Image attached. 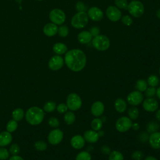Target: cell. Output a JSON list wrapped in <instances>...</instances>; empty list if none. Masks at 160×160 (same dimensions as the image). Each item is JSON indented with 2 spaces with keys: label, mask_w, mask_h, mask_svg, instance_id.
<instances>
[{
  "label": "cell",
  "mask_w": 160,
  "mask_h": 160,
  "mask_svg": "<svg viewBox=\"0 0 160 160\" xmlns=\"http://www.w3.org/2000/svg\"><path fill=\"white\" fill-rule=\"evenodd\" d=\"M64 61L70 70L74 72H78L85 67L86 56L81 49H73L66 52Z\"/></svg>",
  "instance_id": "obj_1"
},
{
  "label": "cell",
  "mask_w": 160,
  "mask_h": 160,
  "mask_svg": "<svg viewBox=\"0 0 160 160\" xmlns=\"http://www.w3.org/2000/svg\"><path fill=\"white\" fill-rule=\"evenodd\" d=\"M44 116V111L37 106L29 108L25 115L27 122L31 125L39 124L43 121Z\"/></svg>",
  "instance_id": "obj_2"
},
{
  "label": "cell",
  "mask_w": 160,
  "mask_h": 160,
  "mask_svg": "<svg viewBox=\"0 0 160 160\" xmlns=\"http://www.w3.org/2000/svg\"><path fill=\"white\" fill-rule=\"evenodd\" d=\"M89 22V17L85 11H79L76 13L72 18L71 24L76 29L84 28Z\"/></svg>",
  "instance_id": "obj_3"
},
{
  "label": "cell",
  "mask_w": 160,
  "mask_h": 160,
  "mask_svg": "<svg viewBox=\"0 0 160 160\" xmlns=\"http://www.w3.org/2000/svg\"><path fill=\"white\" fill-rule=\"evenodd\" d=\"M92 44L93 47L100 51L107 50L110 46V41L109 38L102 34H99L92 39Z\"/></svg>",
  "instance_id": "obj_4"
},
{
  "label": "cell",
  "mask_w": 160,
  "mask_h": 160,
  "mask_svg": "<svg viewBox=\"0 0 160 160\" xmlns=\"http://www.w3.org/2000/svg\"><path fill=\"white\" fill-rule=\"evenodd\" d=\"M131 15L134 18H139L142 16L144 12V7L143 4L138 0L131 1L128 6L127 9Z\"/></svg>",
  "instance_id": "obj_5"
},
{
  "label": "cell",
  "mask_w": 160,
  "mask_h": 160,
  "mask_svg": "<svg viewBox=\"0 0 160 160\" xmlns=\"http://www.w3.org/2000/svg\"><path fill=\"white\" fill-rule=\"evenodd\" d=\"M66 105L71 111H77L82 106V100L76 93L69 94L66 99Z\"/></svg>",
  "instance_id": "obj_6"
},
{
  "label": "cell",
  "mask_w": 160,
  "mask_h": 160,
  "mask_svg": "<svg viewBox=\"0 0 160 160\" xmlns=\"http://www.w3.org/2000/svg\"><path fill=\"white\" fill-rule=\"evenodd\" d=\"M49 18L52 23L56 25H61L66 20V14L61 9L56 8L50 11Z\"/></svg>",
  "instance_id": "obj_7"
},
{
  "label": "cell",
  "mask_w": 160,
  "mask_h": 160,
  "mask_svg": "<svg viewBox=\"0 0 160 160\" xmlns=\"http://www.w3.org/2000/svg\"><path fill=\"white\" fill-rule=\"evenodd\" d=\"M132 121L129 118L122 116L116 122V128L120 132H124L132 127Z\"/></svg>",
  "instance_id": "obj_8"
},
{
  "label": "cell",
  "mask_w": 160,
  "mask_h": 160,
  "mask_svg": "<svg viewBox=\"0 0 160 160\" xmlns=\"http://www.w3.org/2000/svg\"><path fill=\"white\" fill-rule=\"evenodd\" d=\"M106 14L108 18L112 22H116L121 19L122 14L121 11L116 6H109L106 11Z\"/></svg>",
  "instance_id": "obj_9"
},
{
  "label": "cell",
  "mask_w": 160,
  "mask_h": 160,
  "mask_svg": "<svg viewBox=\"0 0 160 160\" xmlns=\"http://www.w3.org/2000/svg\"><path fill=\"white\" fill-rule=\"evenodd\" d=\"M63 139V132L59 129L52 130L48 134V139L50 144L56 145L59 144Z\"/></svg>",
  "instance_id": "obj_10"
},
{
  "label": "cell",
  "mask_w": 160,
  "mask_h": 160,
  "mask_svg": "<svg viewBox=\"0 0 160 160\" xmlns=\"http://www.w3.org/2000/svg\"><path fill=\"white\" fill-rule=\"evenodd\" d=\"M143 100V95L139 91L131 92L127 96L128 102L132 106H137L141 104Z\"/></svg>",
  "instance_id": "obj_11"
},
{
  "label": "cell",
  "mask_w": 160,
  "mask_h": 160,
  "mask_svg": "<svg viewBox=\"0 0 160 160\" xmlns=\"http://www.w3.org/2000/svg\"><path fill=\"white\" fill-rule=\"evenodd\" d=\"M64 65L63 58L59 55L52 56L49 61L48 66L52 71H58Z\"/></svg>",
  "instance_id": "obj_12"
},
{
  "label": "cell",
  "mask_w": 160,
  "mask_h": 160,
  "mask_svg": "<svg viewBox=\"0 0 160 160\" xmlns=\"http://www.w3.org/2000/svg\"><path fill=\"white\" fill-rule=\"evenodd\" d=\"M159 104L156 99L152 98H148L142 102L144 109L148 112H154L158 108Z\"/></svg>",
  "instance_id": "obj_13"
},
{
  "label": "cell",
  "mask_w": 160,
  "mask_h": 160,
  "mask_svg": "<svg viewBox=\"0 0 160 160\" xmlns=\"http://www.w3.org/2000/svg\"><path fill=\"white\" fill-rule=\"evenodd\" d=\"M88 17L92 21H99L104 16L103 12L98 7H91L88 11Z\"/></svg>",
  "instance_id": "obj_14"
},
{
  "label": "cell",
  "mask_w": 160,
  "mask_h": 160,
  "mask_svg": "<svg viewBox=\"0 0 160 160\" xmlns=\"http://www.w3.org/2000/svg\"><path fill=\"white\" fill-rule=\"evenodd\" d=\"M104 111V106L101 101H95L91 107V111L93 116L99 117L103 114Z\"/></svg>",
  "instance_id": "obj_15"
},
{
  "label": "cell",
  "mask_w": 160,
  "mask_h": 160,
  "mask_svg": "<svg viewBox=\"0 0 160 160\" xmlns=\"http://www.w3.org/2000/svg\"><path fill=\"white\" fill-rule=\"evenodd\" d=\"M148 139L150 146L153 149H160V132L156 131L151 133V135L149 136Z\"/></svg>",
  "instance_id": "obj_16"
},
{
  "label": "cell",
  "mask_w": 160,
  "mask_h": 160,
  "mask_svg": "<svg viewBox=\"0 0 160 160\" xmlns=\"http://www.w3.org/2000/svg\"><path fill=\"white\" fill-rule=\"evenodd\" d=\"M71 145L76 149H80L82 148L85 144V140L81 135L74 136L71 139Z\"/></svg>",
  "instance_id": "obj_17"
},
{
  "label": "cell",
  "mask_w": 160,
  "mask_h": 160,
  "mask_svg": "<svg viewBox=\"0 0 160 160\" xmlns=\"http://www.w3.org/2000/svg\"><path fill=\"white\" fill-rule=\"evenodd\" d=\"M58 28L56 24L54 23H48L43 28L44 34L49 37L54 36L58 33Z\"/></svg>",
  "instance_id": "obj_18"
},
{
  "label": "cell",
  "mask_w": 160,
  "mask_h": 160,
  "mask_svg": "<svg viewBox=\"0 0 160 160\" xmlns=\"http://www.w3.org/2000/svg\"><path fill=\"white\" fill-rule=\"evenodd\" d=\"M99 134L96 131L94 130H88L84 133V139L88 142L95 143L99 139Z\"/></svg>",
  "instance_id": "obj_19"
},
{
  "label": "cell",
  "mask_w": 160,
  "mask_h": 160,
  "mask_svg": "<svg viewBox=\"0 0 160 160\" xmlns=\"http://www.w3.org/2000/svg\"><path fill=\"white\" fill-rule=\"evenodd\" d=\"M92 36L89 31H83L78 35V40L81 44H88L92 41Z\"/></svg>",
  "instance_id": "obj_20"
},
{
  "label": "cell",
  "mask_w": 160,
  "mask_h": 160,
  "mask_svg": "<svg viewBox=\"0 0 160 160\" xmlns=\"http://www.w3.org/2000/svg\"><path fill=\"white\" fill-rule=\"evenodd\" d=\"M12 136L8 131H3L0 133V146L3 147L9 144L12 141Z\"/></svg>",
  "instance_id": "obj_21"
},
{
  "label": "cell",
  "mask_w": 160,
  "mask_h": 160,
  "mask_svg": "<svg viewBox=\"0 0 160 160\" xmlns=\"http://www.w3.org/2000/svg\"><path fill=\"white\" fill-rule=\"evenodd\" d=\"M114 108L119 113L124 112L127 108V104L126 101L122 98H118L114 102Z\"/></svg>",
  "instance_id": "obj_22"
},
{
  "label": "cell",
  "mask_w": 160,
  "mask_h": 160,
  "mask_svg": "<svg viewBox=\"0 0 160 160\" xmlns=\"http://www.w3.org/2000/svg\"><path fill=\"white\" fill-rule=\"evenodd\" d=\"M52 50L56 54L61 55L66 53L68 51V47L64 43L57 42L54 44L52 47Z\"/></svg>",
  "instance_id": "obj_23"
},
{
  "label": "cell",
  "mask_w": 160,
  "mask_h": 160,
  "mask_svg": "<svg viewBox=\"0 0 160 160\" xmlns=\"http://www.w3.org/2000/svg\"><path fill=\"white\" fill-rule=\"evenodd\" d=\"M24 112L21 108H16L12 112V117L14 120L19 121L24 118Z\"/></svg>",
  "instance_id": "obj_24"
},
{
  "label": "cell",
  "mask_w": 160,
  "mask_h": 160,
  "mask_svg": "<svg viewBox=\"0 0 160 160\" xmlns=\"http://www.w3.org/2000/svg\"><path fill=\"white\" fill-rule=\"evenodd\" d=\"M64 120L67 124H72L76 120V116L71 111L66 112L64 116Z\"/></svg>",
  "instance_id": "obj_25"
},
{
  "label": "cell",
  "mask_w": 160,
  "mask_h": 160,
  "mask_svg": "<svg viewBox=\"0 0 160 160\" xmlns=\"http://www.w3.org/2000/svg\"><path fill=\"white\" fill-rule=\"evenodd\" d=\"M135 88L137 91L140 92L145 91L146 89L148 88V82L144 79H139L136 81L135 84Z\"/></svg>",
  "instance_id": "obj_26"
},
{
  "label": "cell",
  "mask_w": 160,
  "mask_h": 160,
  "mask_svg": "<svg viewBox=\"0 0 160 160\" xmlns=\"http://www.w3.org/2000/svg\"><path fill=\"white\" fill-rule=\"evenodd\" d=\"M128 114L129 118L131 119L135 120L139 116V110L136 107L132 106V107H131L128 109Z\"/></svg>",
  "instance_id": "obj_27"
},
{
  "label": "cell",
  "mask_w": 160,
  "mask_h": 160,
  "mask_svg": "<svg viewBox=\"0 0 160 160\" xmlns=\"http://www.w3.org/2000/svg\"><path fill=\"white\" fill-rule=\"evenodd\" d=\"M91 126L94 131H99L102 127V121L101 119L94 118L91 124Z\"/></svg>",
  "instance_id": "obj_28"
},
{
  "label": "cell",
  "mask_w": 160,
  "mask_h": 160,
  "mask_svg": "<svg viewBox=\"0 0 160 160\" xmlns=\"http://www.w3.org/2000/svg\"><path fill=\"white\" fill-rule=\"evenodd\" d=\"M108 160H124V157L121 152L113 151L110 152Z\"/></svg>",
  "instance_id": "obj_29"
},
{
  "label": "cell",
  "mask_w": 160,
  "mask_h": 160,
  "mask_svg": "<svg viewBox=\"0 0 160 160\" xmlns=\"http://www.w3.org/2000/svg\"><path fill=\"white\" fill-rule=\"evenodd\" d=\"M146 128H147V131L148 132L152 133V132L158 131V130L159 128V125L156 122L151 121V122H149L147 124Z\"/></svg>",
  "instance_id": "obj_30"
},
{
  "label": "cell",
  "mask_w": 160,
  "mask_h": 160,
  "mask_svg": "<svg viewBox=\"0 0 160 160\" xmlns=\"http://www.w3.org/2000/svg\"><path fill=\"white\" fill-rule=\"evenodd\" d=\"M75 160H91V156L88 151H81L77 154Z\"/></svg>",
  "instance_id": "obj_31"
},
{
  "label": "cell",
  "mask_w": 160,
  "mask_h": 160,
  "mask_svg": "<svg viewBox=\"0 0 160 160\" xmlns=\"http://www.w3.org/2000/svg\"><path fill=\"white\" fill-rule=\"evenodd\" d=\"M56 108V104L55 103V102L54 101H48L47 102H46V104L44 105V110L46 112H52L53 111L55 110V109Z\"/></svg>",
  "instance_id": "obj_32"
},
{
  "label": "cell",
  "mask_w": 160,
  "mask_h": 160,
  "mask_svg": "<svg viewBox=\"0 0 160 160\" xmlns=\"http://www.w3.org/2000/svg\"><path fill=\"white\" fill-rule=\"evenodd\" d=\"M18 128V123L16 121L12 119L8 121V122L6 124V129L7 131L9 132H12L14 131Z\"/></svg>",
  "instance_id": "obj_33"
},
{
  "label": "cell",
  "mask_w": 160,
  "mask_h": 160,
  "mask_svg": "<svg viewBox=\"0 0 160 160\" xmlns=\"http://www.w3.org/2000/svg\"><path fill=\"white\" fill-rule=\"evenodd\" d=\"M148 84L151 87H155L159 84V79L156 75H151L148 78Z\"/></svg>",
  "instance_id": "obj_34"
},
{
  "label": "cell",
  "mask_w": 160,
  "mask_h": 160,
  "mask_svg": "<svg viewBox=\"0 0 160 160\" xmlns=\"http://www.w3.org/2000/svg\"><path fill=\"white\" fill-rule=\"evenodd\" d=\"M58 33L59 36L64 38L66 37L69 34V28L66 26H61L59 28H58Z\"/></svg>",
  "instance_id": "obj_35"
},
{
  "label": "cell",
  "mask_w": 160,
  "mask_h": 160,
  "mask_svg": "<svg viewBox=\"0 0 160 160\" xmlns=\"http://www.w3.org/2000/svg\"><path fill=\"white\" fill-rule=\"evenodd\" d=\"M115 5L118 8L127 9L128 3L127 0H114Z\"/></svg>",
  "instance_id": "obj_36"
},
{
  "label": "cell",
  "mask_w": 160,
  "mask_h": 160,
  "mask_svg": "<svg viewBox=\"0 0 160 160\" xmlns=\"http://www.w3.org/2000/svg\"><path fill=\"white\" fill-rule=\"evenodd\" d=\"M47 147V144L42 141H38L34 143V148L38 151H44Z\"/></svg>",
  "instance_id": "obj_37"
},
{
  "label": "cell",
  "mask_w": 160,
  "mask_h": 160,
  "mask_svg": "<svg viewBox=\"0 0 160 160\" xmlns=\"http://www.w3.org/2000/svg\"><path fill=\"white\" fill-rule=\"evenodd\" d=\"M9 157V152L7 149L0 148V160H6Z\"/></svg>",
  "instance_id": "obj_38"
},
{
  "label": "cell",
  "mask_w": 160,
  "mask_h": 160,
  "mask_svg": "<svg viewBox=\"0 0 160 160\" xmlns=\"http://www.w3.org/2000/svg\"><path fill=\"white\" fill-rule=\"evenodd\" d=\"M121 21L122 22L126 25V26H131L132 22H133V21H132V19L131 18V16H129V15H124L122 17H121Z\"/></svg>",
  "instance_id": "obj_39"
},
{
  "label": "cell",
  "mask_w": 160,
  "mask_h": 160,
  "mask_svg": "<svg viewBox=\"0 0 160 160\" xmlns=\"http://www.w3.org/2000/svg\"><path fill=\"white\" fill-rule=\"evenodd\" d=\"M156 94V89L154 87L148 88L145 91V95L148 98H152Z\"/></svg>",
  "instance_id": "obj_40"
},
{
  "label": "cell",
  "mask_w": 160,
  "mask_h": 160,
  "mask_svg": "<svg viewBox=\"0 0 160 160\" xmlns=\"http://www.w3.org/2000/svg\"><path fill=\"white\" fill-rule=\"evenodd\" d=\"M20 152V148L17 144H12L9 148V152L12 155H17Z\"/></svg>",
  "instance_id": "obj_41"
},
{
  "label": "cell",
  "mask_w": 160,
  "mask_h": 160,
  "mask_svg": "<svg viewBox=\"0 0 160 160\" xmlns=\"http://www.w3.org/2000/svg\"><path fill=\"white\" fill-rule=\"evenodd\" d=\"M131 157L134 160H142L144 158V154L140 151H135L131 154Z\"/></svg>",
  "instance_id": "obj_42"
},
{
  "label": "cell",
  "mask_w": 160,
  "mask_h": 160,
  "mask_svg": "<svg viewBox=\"0 0 160 160\" xmlns=\"http://www.w3.org/2000/svg\"><path fill=\"white\" fill-rule=\"evenodd\" d=\"M48 124L51 127L57 128L59 126V121L56 118L51 117L48 120Z\"/></svg>",
  "instance_id": "obj_43"
},
{
  "label": "cell",
  "mask_w": 160,
  "mask_h": 160,
  "mask_svg": "<svg viewBox=\"0 0 160 160\" xmlns=\"http://www.w3.org/2000/svg\"><path fill=\"white\" fill-rule=\"evenodd\" d=\"M68 108L67 105L64 103H60L56 107L57 111H58V112H59L61 114H62V113H64V112H67Z\"/></svg>",
  "instance_id": "obj_44"
},
{
  "label": "cell",
  "mask_w": 160,
  "mask_h": 160,
  "mask_svg": "<svg viewBox=\"0 0 160 160\" xmlns=\"http://www.w3.org/2000/svg\"><path fill=\"white\" fill-rule=\"evenodd\" d=\"M76 9L78 11V12L79 11H84L86 9V6L82 2L79 1L76 4Z\"/></svg>",
  "instance_id": "obj_45"
},
{
  "label": "cell",
  "mask_w": 160,
  "mask_h": 160,
  "mask_svg": "<svg viewBox=\"0 0 160 160\" xmlns=\"http://www.w3.org/2000/svg\"><path fill=\"white\" fill-rule=\"evenodd\" d=\"M90 33L92 36V37H95L99 34L100 29L98 27H92L90 29Z\"/></svg>",
  "instance_id": "obj_46"
},
{
  "label": "cell",
  "mask_w": 160,
  "mask_h": 160,
  "mask_svg": "<svg viewBox=\"0 0 160 160\" xmlns=\"http://www.w3.org/2000/svg\"><path fill=\"white\" fill-rule=\"evenodd\" d=\"M101 151L102 152V153L104 154H109L111 152V149L110 148L106 146V145H104L101 147Z\"/></svg>",
  "instance_id": "obj_47"
},
{
  "label": "cell",
  "mask_w": 160,
  "mask_h": 160,
  "mask_svg": "<svg viewBox=\"0 0 160 160\" xmlns=\"http://www.w3.org/2000/svg\"><path fill=\"white\" fill-rule=\"evenodd\" d=\"M9 160H24V159L21 156H19L18 155H13V156L11 157Z\"/></svg>",
  "instance_id": "obj_48"
},
{
  "label": "cell",
  "mask_w": 160,
  "mask_h": 160,
  "mask_svg": "<svg viewBox=\"0 0 160 160\" xmlns=\"http://www.w3.org/2000/svg\"><path fill=\"white\" fill-rule=\"evenodd\" d=\"M155 117H156V119L160 122V109H158L156 111V112L155 114Z\"/></svg>",
  "instance_id": "obj_49"
},
{
  "label": "cell",
  "mask_w": 160,
  "mask_h": 160,
  "mask_svg": "<svg viewBox=\"0 0 160 160\" xmlns=\"http://www.w3.org/2000/svg\"><path fill=\"white\" fill-rule=\"evenodd\" d=\"M131 128H132V129L134 130H138L139 128V125L138 123H134V124H132V127Z\"/></svg>",
  "instance_id": "obj_50"
},
{
  "label": "cell",
  "mask_w": 160,
  "mask_h": 160,
  "mask_svg": "<svg viewBox=\"0 0 160 160\" xmlns=\"http://www.w3.org/2000/svg\"><path fill=\"white\" fill-rule=\"evenodd\" d=\"M144 160H158V159L156 158H154V156H147L146 158H145Z\"/></svg>",
  "instance_id": "obj_51"
},
{
  "label": "cell",
  "mask_w": 160,
  "mask_h": 160,
  "mask_svg": "<svg viewBox=\"0 0 160 160\" xmlns=\"http://www.w3.org/2000/svg\"><path fill=\"white\" fill-rule=\"evenodd\" d=\"M156 94L158 97V98L160 99V87L158 88V89H156Z\"/></svg>",
  "instance_id": "obj_52"
},
{
  "label": "cell",
  "mask_w": 160,
  "mask_h": 160,
  "mask_svg": "<svg viewBox=\"0 0 160 160\" xmlns=\"http://www.w3.org/2000/svg\"><path fill=\"white\" fill-rule=\"evenodd\" d=\"M98 133L99 137H101V136H102L104 135V131H100Z\"/></svg>",
  "instance_id": "obj_53"
},
{
  "label": "cell",
  "mask_w": 160,
  "mask_h": 160,
  "mask_svg": "<svg viewBox=\"0 0 160 160\" xmlns=\"http://www.w3.org/2000/svg\"><path fill=\"white\" fill-rule=\"evenodd\" d=\"M156 16H157V17H158L159 18H160V9L157 11V12H156Z\"/></svg>",
  "instance_id": "obj_54"
},
{
  "label": "cell",
  "mask_w": 160,
  "mask_h": 160,
  "mask_svg": "<svg viewBox=\"0 0 160 160\" xmlns=\"http://www.w3.org/2000/svg\"><path fill=\"white\" fill-rule=\"evenodd\" d=\"M159 74H160V68H159Z\"/></svg>",
  "instance_id": "obj_55"
},
{
  "label": "cell",
  "mask_w": 160,
  "mask_h": 160,
  "mask_svg": "<svg viewBox=\"0 0 160 160\" xmlns=\"http://www.w3.org/2000/svg\"><path fill=\"white\" fill-rule=\"evenodd\" d=\"M37 1H42V0H37Z\"/></svg>",
  "instance_id": "obj_56"
}]
</instances>
